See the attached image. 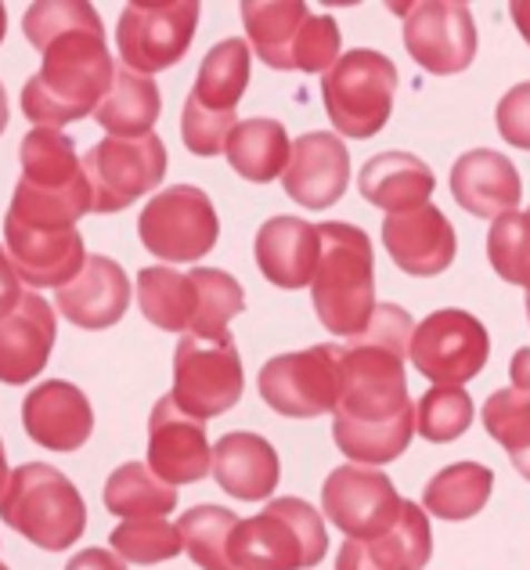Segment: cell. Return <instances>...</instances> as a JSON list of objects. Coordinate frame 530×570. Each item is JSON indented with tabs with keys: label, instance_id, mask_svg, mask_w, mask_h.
<instances>
[{
	"label": "cell",
	"instance_id": "cell-1",
	"mask_svg": "<svg viewBox=\"0 0 530 570\" xmlns=\"http://www.w3.org/2000/svg\"><path fill=\"white\" fill-rule=\"evenodd\" d=\"M415 325L398 304H379L369 328L343 347V390L332 438L361 466H386L401 459L419 433V412L408 397L404 357Z\"/></svg>",
	"mask_w": 530,
	"mask_h": 570
},
{
	"label": "cell",
	"instance_id": "cell-2",
	"mask_svg": "<svg viewBox=\"0 0 530 570\" xmlns=\"http://www.w3.org/2000/svg\"><path fill=\"white\" fill-rule=\"evenodd\" d=\"M22 33L43 55L22 87V116L37 127H66L101 109L112 95L116 62L105 26L87 0H40L26 11Z\"/></svg>",
	"mask_w": 530,
	"mask_h": 570
},
{
	"label": "cell",
	"instance_id": "cell-3",
	"mask_svg": "<svg viewBox=\"0 0 530 570\" xmlns=\"http://www.w3.org/2000/svg\"><path fill=\"white\" fill-rule=\"evenodd\" d=\"M322 264L314 275V311L332 336L357 340L375 314L372 238L354 224H322Z\"/></svg>",
	"mask_w": 530,
	"mask_h": 570
},
{
	"label": "cell",
	"instance_id": "cell-4",
	"mask_svg": "<svg viewBox=\"0 0 530 570\" xmlns=\"http://www.w3.org/2000/svg\"><path fill=\"white\" fill-rule=\"evenodd\" d=\"M0 520L40 549L66 552L87 531V505L62 470L48 462H26L11 470L0 499Z\"/></svg>",
	"mask_w": 530,
	"mask_h": 570
},
{
	"label": "cell",
	"instance_id": "cell-5",
	"mask_svg": "<svg viewBox=\"0 0 530 570\" xmlns=\"http://www.w3.org/2000/svg\"><path fill=\"white\" fill-rule=\"evenodd\" d=\"M325 552V520L303 499L267 502L264 513L238 523L232 542L235 570H311Z\"/></svg>",
	"mask_w": 530,
	"mask_h": 570
},
{
	"label": "cell",
	"instance_id": "cell-6",
	"mask_svg": "<svg viewBox=\"0 0 530 570\" xmlns=\"http://www.w3.org/2000/svg\"><path fill=\"white\" fill-rule=\"evenodd\" d=\"M393 95H398V66L369 48L346 51L322 77V98L332 127L357 141L375 138L386 127Z\"/></svg>",
	"mask_w": 530,
	"mask_h": 570
},
{
	"label": "cell",
	"instance_id": "cell-7",
	"mask_svg": "<svg viewBox=\"0 0 530 570\" xmlns=\"http://www.w3.org/2000/svg\"><path fill=\"white\" fill-rule=\"evenodd\" d=\"M138 235L148 253L166 264H195L217 246L220 220L209 195L195 185H174L151 195L138 217Z\"/></svg>",
	"mask_w": 530,
	"mask_h": 570
},
{
	"label": "cell",
	"instance_id": "cell-8",
	"mask_svg": "<svg viewBox=\"0 0 530 570\" xmlns=\"http://www.w3.org/2000/svg\"><path fill=\"white\" fill-rule=\"evenodd\" d=\"M261 397L285 419H317L336 412L343 390V347L322 343L296 354H278L261 368Z\"/></svg>",
	"mask_w": 530,
	"mask_h": 570
},
{
	"label": "cell",
	"instance_id": "cell-9",
	"mask_svg": "<svg viewBox=\"0 0 530 570\" xmlns=\"http://www.w3.org/2000/svg\"><path fill=\"white\" fill-rule=\"evenodd\" d=\"M170 167L166 145L159 134H145V138H105L84 156V170L95 195V209L90 214H119L141 199V195L156 191Z\"/></svg>",
	"mask_w": 530,
	"mask_h": 570
},
{
	"label": "cell",
	"instance_id": "cell-10",
	"mask_svg": "<svg viewBox=\"0 0 530 570\" xmlns=\"http://www.w3.org/2000/svg\"><path fill=\"white\" fill-rule=\"evenodd\" d=\"M195 29H199V4L195 0H151V4H127L116 26V48L124 66L151 77L177 66L188 55Z\"/></svg>",
	"mask_w": 530,
	"mask_h": 570
},
{
	"label": "cell",
	"instance_id": "cell-11",
	"mask_svg": "<svg viewBox=\"0 0 530 570\" xmlns=\"http://www.w3.org/2000/svg\"><path fill=\"white\" fill-rule=\"evenodd\" d=\"M246 376H242V357L232 336L227 340H195L185 336L174 354V401L192 419H217L235 409Z\"/></svg>",
	"mask_w": 530,
	"mask_h": 570
},
{
	"label": "cell",
	"instance_id": "cell-12",
	"mask_svg": "<svg viewBox=\"0 0 530 570\" xmlns=\"http://www.w3.org/2000/svg\"><path fill=\"white\" fill-rule=\"evenodd\" d=\"M408 357L436 386H462L488 365L491 336L469 311L444 307L415 325Z\"/></svg>",
	"mask_w": 530,
	"mask_h": 570
},
{
	"label": "cell",
	"instance_id": "cell-13",
	"mask_svg": "<svg viewBox=\"0 0 530 570\" xmlns=\"http://www.w3.org/2000/svg\"><path fill=\"white\" fill-rule=\"evenodd\" d=\"M404 14V48L433 77H454L477 58L473 11L459 0H419Z\"/></svg>",
	"mask_w": 530,
	"mask_h": 570
},
{
	"label": "cell",
	"instance_id": "cell-14",
	"mask_svg": "<svg viewBox=\"0 0 530 570\" xmlns=\"http://www.w3.org/2000/svg\"><path fill=\"white\" fill-rule=\"evenodd\" d=\"M404 499L393 488V480L379 470L365 466H340L332 470L322 488V509L346 538L369 542L386 534L401 517Z\"/></svg>",
	"mask_w": 530,
	"mask_h": 570
},
{
	"label": "cell",
	"instance_id": "cell-15",
	"mask_svg": "<svg viewBox=\"0 0 530 570\" xmlns=\"http://www.w3.org/2000/svg\"><path fill=\"white\" fill-rule=\"evenodd\" d=\"M148 470L170 488L199 484L214 470V448L206 441V423L177 409L174 397L156 401L148 415Z\"/></svg>",
	"mask_w": 530,
	"mask_h": 570
},
{
	"label": "cell",
	"instance_id": "cell-16",
	"mask_svg": "<svg viewBox=\"0 0 530 570\" xmlns=\"http://www.w3.org/2000/svg\"><path fill=\"white\" fill-rule=\"evenodd\" d=\"M346 185H351V156L336 134H300L289 167L282 174L285 195L307 209H328L343 199Z\"/></svg>",
	"mask_w": 530,
	"mask_h": 570
},
{
	"label": "cell",
	"instance_id": "cell-17",
	"mask_svg": "<svg viewBox=\"0 0 530 570\" xmlns=\"http://www.w3.org/2000/svg\"><path fill=\"white\" fill-rule=\"evenodd\" d=\"M4 243L14 272H19L26 285H33V289H43V285L62 289L87 264L80 228L58 232V228H26V224L4 220Z\"/></svg>",
	"mask_w": 530,
	"mask_h": 570
},
{
	"label": "cell",
	"instance_id": "cell-18",
	"mask_svg": "<svg viewBox=\"0 0 530 570\" xmlns=\"http://www.w3.org/2000/svg\"><path fill=\"white\" fill-rule=\"evenodd\" d=\"M383 246L390 261L412 278H433L451 267L459 238L451 220L436 206H419L408 214H393L383 220Z\"/></svg>",
	"mask_w": 530,
	"mask_h": 570
},
{
	"label": "cell",
	"instance_id": "cell-19",
	"mask_svg": "<svg viewBox=\"0 0 530 570\" xmlns=\"http://www.w3.org/2000/svg\"><path fill=\"white\" fill-rule=\"evenodd\" d=\"M22 426L29 441H37L48 452H80L95 430V412L80 386L51 380L26 394Z\"/></svg>",
	"mask_w": 530,
	"mask_h": 570
},
{
	"label": "cell",
	"instance_id": "cell-20",
	"mask_svg": "<svg viewBox=\"0 0 530 570\" xmlns=\"http://www.w3.org/2000/svg\"><path fill=\"white\" fill-rule=\"evenodd\" d=\"M55 307L43 296L26 293L22 304L0 322V383L22 386L37 380L55 351Z\"/></svg>",
	"mask_w": 530,
	"mask_h": 570
},
{
	"label": "cell",
	"instance_id": "cell-21",
	"mask_svg": "<svg viewBox=\"0 0 530 570\" xmlns=\"http://www.w3.org/2000/svg\"><path fill=\"white\" fill-rule=\"evenodd\" d=\"M433 557V531L426 520V509L415 502L401 505L398 523L369 542L346 538L336 570H422Z\"/></svg>",
	"mask_w": 530,
	"mask_h": 570
},
{
	"label": "cell",
	"instance_id": "cell-22",
	"mask_svg": "<svg viewBox=\"0 0 530 570\" xmlns=\"http://www.w3.org/2000/svg\"><path fill=\"white\" fill-rule=\"evenodd\" d=\"M451 195L465 214L483 217V220H502L517 214L523 181L517 167L491 148H473L465 153L451 170Z\"/></svg>",
	"mask_w": 530,
	"mask_h": 570
},
{
	"label": "cell",
	"instance_id": "cell-23",
	"mask_svg": "<svg viewBox=\"0 0 530 570\" xmlns=\"http://www.w3.org/2000/svg\"><path fill=\"white\" fill-rule=\"evenodd\" d=\"M256 267L278 289H303L314 285L322 264V232L300 217H271L256 232Z\"/></svg>",
	"mask_w": 530,
	"mask_h": 570
},
{
	"label": "cell",
	"instance_id": "cell-24",
	"mask_svg": "<svg viewBox=\"0 0 530 570\" xmlns=\"http://www.w3.org/2000/svg\"><path fill=\"white\" fill-rule=\"evenodd\" d=\"M55 307L62 311L72 325L98 333V328H109L127 314L130 278L124 267L109 257H87L84 272L55 293Z\"/></svg>",
	"mask_w": 530,
	"mask_h": 570
},
{
	"label": "cell",
	"instance_id": "cell-25",
	"mask_svg": "<svg viewBox=\"0 0 530 570\" xmlns=\"http://www.w3.org/2000/svg\"><path fill=\"white\" fill-rule=\"evenodd\" d=\"M278 452L261 433H224L214 444V480L242 502H264L278 488Z\"/></svg>",
	"mask_w": 530,
	"mask_h": 570
},
{
	"label": "cell",
	"instance_id": "cell-26",
	"mask_svg": "<svg viewBox=\"0 0 530 570\" xmlns=\"http://www.w3.org/2000/svg\"><path fill=\"white\" fill-rule=\"evenodd\" d=\"M19 163H22V188H33L43 195H90V181L80 156H76V145L69 134L51 130V127H33L22 138L19 148Z\"/></svg>",
	"mask_w": 530,
	"mask_h": 570
},
{
	"label": "cell",
	"instance_id": "cell-27",
	"mask_svg": "<svg viewBox=\"0 0 530 570\" xmlns=\"http://www.w3.org/2000/svg\"><path fill=\"white\" fill-rule=\"evenodd\" d=\"M436 177L433 170L412 153H383V156H372L365 167H361L357 177V188L361 195L386 209V214H408V209H419L430 203Z\"/></svg>",
	"mask_w": 530,
	"mask_h": 570
},
{
	"label": "cell",
	"instance_id": "cell-28",
	"mask_svg": "<svg viewBox=\"0 0 530 570\" xmlns=\"http://www.w3.org/2000/svg\"><path fill=\"white\" fill-rule=\"evenodd\" d=\"M311 11L300 0H246L242 4V22H246L249 48L264 66L289 72L296 40L307 26Z\"/></svg>",
	"mask_w": 530,
	"mask_h": 570
},
{
	"label": "cell",
	"instance_id": "cell-29",
	"mask_svg": "<svg viewBox=\"0 0 530 570\" xmlns=\"http://www.w3.org/2000/svg\"><path fill=\"white\" fill-rule=\"evenodd\" d=\"M293 156L289 134L278 119H242L227 141V163L253 185H267L285 174Z\"/></svg>",
	"mask_w": 530,
	"mask_h": 570
},
{
	"label": "cell",
	"instance_id": "cell-30",
	"mask_svg": "<svg viewBox=\"0 0 530 570\" xmlns=\"http://www.w3.org/2000/svg\"><path fill=\"white\" fill-rule=\"evenodd\" d=\"M163 112V95L151 77H141L134 69H116L112 95L101 101L95 119L101 130H109V138H145L156 127Z\"/></svg>",
	"mask_w": 530,
	"mask_h": 570
},
{
	"label": "cell",
	"instance_id": "cell-31",
	"mask_svg": "<svg viewBox=\"0 0 530 570\" xmlns=\"http://www.w3.org/2000/svg\"><path fill=\"white\" fill-rule=\"evenodd\" d=\"M246 87H249V43L227 37L203 58L199 77H195L188 98L199 101L209 112L232 116L242 95H246Z\"/></svg>",
	"mask_w": 530,
	"mask_h": 570
},
{
	"label": "cell",
	"instance_id": "cell-32",
	"mask_svg": "<svg viewBox=\"0 0 530 570\" xmlns=\"http://www.w3.org/2000/svg\"><path fill=\"white\" fill-rule=\"evenodd\" d=\"M105 509L124 520H166L177 509V488L159 480L145 462H124L105 480Z\"/></svg>",
	"mask_w": 530,
	"mask_h": 570
},
{
	"label": "cell",
	"instance_id": "cell-33",
	"mask_svg": "<svg viewBox=\"0 0 530 570\" xmlns=\"http://www.w3.org/2000/svg\"><path fill=\"white\" fill-rule=\"evenodd\" d=\"M138 307L151 325L166 333H192L199 289L192 275L170 272V267H145L138 272Z\"/></svg>",
	"mask_w": 530,
	"mask_h": 570
},
{
	"label": "cell",
	"instance_id": "cell-34",
	"mask_svg": "<svg viewBox=\"0 0 530 570\" xmlns=\"http://www.w3.org/2000/svg\"><path fill=\"white\" fill-rule=\"evenodd\" d=\"M494 473L480 462H454L436 473L422 491V509L441 520H469L477 517L491 499Z\"/></svg>",
	"mask_w": 530,
	"mask_h": 570
},
{
	"label": "cell",
	"instance_id": "cell-35",
	"mask_svg": "<svg viewBox=\"0 0 530 570\" xmlns=\"http://www.w3.org/2000/svg\"><path fill=\"white\" fill-rule=\"evenodd\" d=\"M238 517L224 505H195L177 520L180 542L195 567L203 570H235L232 542L238 531Z\"/></svg>",
	"mask_w": 530,
	"mask_h": 570
},
{
	"label": "cell",
	"instance_id": "cell-36",
	"mask_svg": "<svg viewBox=\"0 0 530 570\" xmlns=\"http://www.w3.org/2000/svg\"><path fill=\"white\" fill-rule=\"evenodd\" d=\"M195 289H199V311H195L192 333L195 340H227V322L246 307V293H242L238 278H232L220 267H195L192 272Z\"/></svg>",
	"mask_w": 530,
	"mask_h": 570
},
{
	"label": "cell",
	"instance_id": "cell-37",
	"mask_svg": "<svg viewBox=\"0 0 530 570\" xmlns=\"http://www.w3.org/2000/svg\"><path fill=\"white\" fill-rule=\"evenodd\" d=\"M483 426L509 452L512 466L530 480V390H498L483 404Z\"/></svg>",
	"mask_w": 530,
	"mask_h": 570
},
{
	"label": "cell",
	"instance_id": "cell-38",
	"mask_svg": "<svg viewBox=\"0 0 530 570\" xmlns=\"http://www.w3.org/2000/svg\"><path fill=\"white\" fill-rule=\"evenodd\" d=\"M109 546L119 560L138 563V567L174 560L177 552L185 549L177 523H170V520H124L109 534Z\"/></svg>",
	"mask_w": 530,
	"mask_h": 570
},
{
	"label": "cell",
	"instance_id": "cell-39",
	"mask_svg": "<svg viewBox=\"0 0 530 570\" xmlns=\"http://www.w3.org/2000/svg\"><path fill=\"white\" fill-rule=\"evenodd\" d=\"M419 433L433 444L459 441L473 423V401L462 386H433L419 401Z\"/></svg>",
	"mask_w": 530,
	"mask_h": 570
},
{
	"label": "cell",
	"instance_id": "cell-40",
	"mask_svg": "<svg viewBox=\"0 0 530 570\" xmlns=\"http://www.w3.org/2000/svg\"><path fill=\"white\" fill-rule=\"evenodd\" d=\"M488 257L498 278L523 285L530 296V209L527 214H509L491 224Z\"/></svg>",
	"mask_w": 530,
	"mask_h": 570
},
{
	"label": "cell",
	"instance_id": "cell-41",
	"mask_svg": "<svg viewBox=\"0 0 530 570\" xmlns=\"http://www.w3.org/2000/svg\"><path fill=\"white\" fill-rule=\"evenodd\" d=\"M238 127L235 112L232 116H220V112H209L203 109L199 101H185V116H180V134H185V145L188 153L195 156H220L227 153V141Z\"/></svg>",
	"mask_w": 530,
	"mask_h": 570
},
{
	"label": "cell",
	"instance_id": "cell-42",
	"mask_svg": "<svg viewBox=\"0 0 530 570\" xmlns=\"http://www.w3.org/2000/svg\"><path fill=\"white\" fill-rule=\"evenodd\" d=\"M340 26L328 14H311L307 26L296 40V55H293V69L300 72H328L340 62Z\"/></svg>",
	"mask_w": 530,
	"mask_h": 570
},
{
	"label": "cell",
	"instance_id": "cell-43",
	"mask_svg": "<svg viewBox=\"0 0 530 570\" xmlns=\"http://www.w3.org/2000/svg\"><path fill=\"white\" fill-rule=\"evenodd\" d=\"M494 119H498V134H502L509 145L530 153V80L517 83L502 101H498Z\"/></svg>",
	"mask_w": 530,
	"mask_h": 570
},
{
	"label": "cell",
	"instance_id": "cell-44",
	"mask_svg": "<svg viewBox=\"0 0 530 570\" xmlns=\"http://www.w3.org/2000/svg\"><path fill=\"white\" fill-rule=\"evenodd\" d=\"M22 278H19V272H14V264H11V257L4 249H0V322L8 318V314L22 304Z\"/></svg>",
	"mask_w": 530,
	"mask_h": 570
},
{
	"label": "cell",
	"instance_id": "cell-45",
	"mask_svg": "<svg viewBox=\"0 0 530 570\" xmlns=\"http://www.w3.org/2000/svg\"><path fill=\"white\" fill-rule=\"evenodd\" d=\"M66 570H127V567L109 549H84L80 557H72L66 563Z\"/></svg>",
	"mask_w": 530,
	"mask_h": 570
},
{
	"label": "cell",
	"instance_id": "cell-46",
	"mask_svg": "<svg viewBox=\"0 0 530 570\" xmlns=\"http://www.w3.org/2000/svg\"><path fill=\"white\" fill-rule=\"evenodd\" d=\"M509 372H512V386H517V390H530V347L512 354Z\"/></svg>",
	"mask_w": 530,
	"mask_h": 570
},
{
	"label": "cell",
	"instance_id": "cell-47",
	"mask_svg": "<svg viewBox=\"0 0 530 570\" xmlns=\"http://www.w3.org/2000/svg\"><path fill=\"white\" fill-rule=\"evenodd\" d=\"M512 19H517V29L530 43V0H517V4H512Z\"/></svg>",
	"mask_w": 530,
	"mask_h": 570
},
{
	"label": "cell",
	"instance_id": "cell-48",
	"mask_svg": "<svg viewBox=\"0 0 530 570\" xmlns=\"http://www.w3.org/2000/svg\"><path fill=\"white\" fill-rule=\"evenodd\" d=\"M11 480V470H8V455H4V444H0V499H4V488Z\"/></svg>",
	"mask_w": 530,
	"mask_h": 570
},
{
	"label": "cell",
	"instance_id": "cell-49",
	"mask_svg": "<svg viewBox=\"0 0 530 570\" xmlns=\"http://www.w3.org/2000/svg\"><path fill=\"white\" fill-rule=\"evenodd\" d=\"M8 127V95H4V83H0V134Z\"/></svg>",
	"mask_w": 530,
	"mask_h": 570
},
{
	"label": "cell",
	"instance_id": "cell-50",
	"mask_svg": "<svg viewBox=\"0 0 530 570\" xmlns=\"http://www.w3.org/2000/svg\"><path fill=\"white\" fill-rule=\"evenodd\" d=\"M4 33H8V19H4V4H0V40H4Z\"/></svg>",
	"mask_w": 530,
	"mask_h": 570
},
{
	"label": "cell",
	"instance_id": "cell-51",
	"mask_svg": "<svg viewBox=\"0 0 530 570\" xmlns=\"http://www.w3.org/2000/svg\"><path fill=\"white\" fill-rule=\"evenodd\" d=\"M523 307H527V318H530V296H527V304H523Z\"/></svg>",
	"mask_w": 530,
	"mask_h": 570
},
{
	"label": "cell",
	"instance_id": "cell-52",
	"mask_svg": "<svg viewBox=\"0 0 530 570\" xmlns=\"http://www.w3.org/2000/svg\"><path fill=\"white\" fill-rule=\"evenodd\" d=\"M0 570H8V567H4V563H0Z\"/></svg>",
	"mask_w": 530,
	"mask_h": 570
}]
</instances>
